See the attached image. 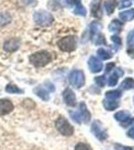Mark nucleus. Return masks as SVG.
<instances>
[{"label":"nucleus","mask_w":134,"mask_h":150,"mask_svg":"<svg viewBox=\"0 0 134 150\" xmlns=\"http://www.w3.org/2000/svg\"><path fill=\"white\" fill-rule=\"evenodd\" d=\"M132 2L131 0H120V3H119V8L122 9V8H126V7H129L131 6Z\"/></svg>","instance_id":"29"},{"label":"nucleus","mask_w":134,"mask_h":150,"mask_svg":"<svg viewBox=\"0 0 134 150\" xmlns=\"http://www.w3.org/2000/svg\"><path fill=\"white\" fill-rule=\"evenodd\" d=\"M76 2H77V0H67V3L71 4V5H72V4H75Z\"/></svg>","instance_id":"38"},{"label":"nucleus","mask_w":134,"mask_h":150,"mask_svg":"<svg viewBox=\"0 0 134 150\" xmlns=\"http://www.w3.org/2000/svg\"><path fill=\"white\" fill-rule=\"evenodd\" d=\"M63 99H64L65 103L68 106H71V107L76 106V97H75L74 92L70 88H67L64 90V92H63Z\"/></svg>","instance_id":"9"},{"label":"nucleus","mask_w":134,"mask_h":150,"mask_svg":"<svg viewBox=\"0 0 134 150\" xmlns=\"http://www.w3.org/2000/svg\"><path fill=\"white\" fill-rule=\"evenodd\" d=\"M106 98L108 99H112V100H115V99H118L121 96V92L119 90H111V91H107L105 93Z\"/></svg>","instance_id":"25"},{"label":"nucleus","mask_w":134,"mask_h":150,"mask_svg":"<svg viewBox=\"0 0 134 150\" xmlns=\"http://www.w3.org/2000/svg\"><path fill=\"white\" fill-rule=\"evenodd\" d=\"M128 136H129V137H131L132 139H134V127H132V128H131V129L128 131Z\"/></svg>","instance_id":"37"},{"label":"nucleus","mask_w":134,"mask_h":150,"mask_svg":"<svg viewBox=\"0 0 134 150\" xmlns=\"http://www.w3.org/2000/svg\"><path fill=\"white\" fill-rule=\"evenodd\" d=\"M111 40H112V42H114L115 43V45H121V39L118 37V36H116V35H113V36H111Z\"/></svg>","instance_id":"32"},{"label":"nucleus","mask_w":134,"mask_h":150,"mask_svg":"<svg viewBox=\"0 0 134 150\" xmlns=\"http://www.w3.org/2000/svg\"><path fill=\"white\" fill-rule=\"evenodd\" d=\"M88 66L90 68V71L93 72V73L100 72L102 70V68H103V64H102V62L94 56H91L89 58Z\"/></svg>","instance_id":"10"},{"label":"nucleus","mask_w":134,"mask_h":150,"mask_svg":"<svg viewBox=\"0 0 134 150\" xmlns=\"http://www.w3.org/2000/svg\"><path fill=\"white\" fill-rule=\"evenodd\" d=\"M119 17L122 19L123 21H128L134 19V9H130V10H126L119 13Z\"/></svg>","instance_id":"19"},{"label":"nucleus","mask_w":134,"mask_h":150,"mask_svg":"<svg viewBox=\"0 0 134 150\" xmlns=\"http://www.w3.org/2000/svg\"><path fill=\"white\" fill-rule=\"evenodd\" d=\"M101 43H105V40H104L103 35H100V39L98 38V40L96 41V44H101Z\"/></svg>","instance_id":"36"},{"label":"nucleus","mask_w":134,"mask_h":150,"mask_svg":"<svg viewBox=\"0 0 134 150\" xmlns=\"http://www.w3.org/2000/svg\"><path fill=\"white\" fill-rule=\"evenodd\" d=\"M25 1H26V2H28V3H29V2H30L31 0H25Z\"/></svg>","instance_id":"40"},{"label":"nucleus","mask_w":134,"mask_h":150,"mask_svg":"<svg viewBox=\"0 0 134 150\" xmlns=\"http://www.w3.org/2000/svg\"><path fill=\"white\" fill-rule=\"evenodd\" d=\"M100 3H101V0H93V1L91 2V6H90L92 16H94V17H96V18L101 17L102 11H101Z\"/></svg>","instance_id":"13"},{"label":"nucleus","mask_w":134,"mask_h":150,"mask_svg":"<svg viewBox=\"0 0 134 150\" xmlns=\"http://www.w3.org/2000/svg\"><path fill=\"white\" fill-rule=\"evenodd\" d=\"M133 43H134V29L131 32H129V34L127 36V44L132 45Z\"/></svg>","instance_id":"31"},{"label":"nucleus","mask_w":134,"mask_h":150,"mask_svg":"<svg viewBox=\"0 0 134 150\" xmlns=\"http://www.w3.org/2000/svg\"><path fill=\"white\" fill-rule=\"evenodd\" d=\"M95 82H96V84L97 85H99L100 87H104L105 86V84H106V78H105V76H97V77H95Z\"/></svg>","instance_id":"27"},{"label":"nucleus","mask_w":134,"mask_h":150,"mask_svg":"<svg viewBox=\"0 0 134 150\" xmlns=\"http://www.w3.org/2000/svg\"><path fill=\"white\" fill-rule=\"evenodd\" d=\"M69 114L71 116V118L74 120L75 122L77 123H81L82 120H81V117H80L79 113L78 112H74V111H69Z\"/></svg>","instance_id":"28"},{"label":"nucleus","mask_w":134,"mask_h":150,"mask_svg":"<svg viewBox=\"0 0 134 150\" xmlns=\"http://www.w3.org/2000/svg\"><path fill=\"white\" fill-rule=\"evenodd\" d=\"M113 67H115V63H113V62H111V63H108L106 65V73H108V72H110L111 70H112V68Z\"/></svg>","instance_id":"34"},{"label":"nucleus","mask_w":134,"mask_h":150,"mask_svg":"<svg viewBox=\"0 0 134 150\" xmlns=\"http://www.w3.org/2000/svg\"><path fill=\"white\" fill-rule=\"evenodd\" d=\"M69 82L75 88H80L85 82V76L81 70H74L69 74Z\"/></svg>","instance_id":"5"},{"label":"nucleus","mask_w":134,"mask_h":150,"mask_svg":"<svg viewBox=\"0 0 134 150\" xmlns=\"http://www.w3.org/2000/svg\"><path fill=\"white\" fill-rule=\"evenodd\" d=\"M74 13L75 14H78V15H81V16H85V15H86V9H85L84 7L82 6L80 0H77V2L75 3Z\"/></svg>","instance_id":"22"},{"label":"nucleus","mask_w":134,"mask_h":150,"mask_svg":"<svg viewBox=\"0 0 134 150\" xmlns=\"http://www.w3.org/2000/svg\"><path fill=\"white\" fill-rule=\"evenodd\" d=\"M122 22H120L119 20H116V19H114V20L111 21L110 25H109V30L112 31V32H120L121 29H122Z\"/></svg>","instance_id":"18"},{"label":"nucleus","mask_w":134,"mask_h":150,"mask_svg":"<svg viewBox=\"0 0 134 150\" xmlns=\"http://www.w3.org/2000/svg\"><path fill=\"white\" fill-rule=\"evenodd\" d=\"M103 105L105 107V109L112 111V110H115L118 107L119 103L115 100H103Z\"/></svg>","instance_id":"20"},{"label":"nucleus","mask_w":134,"mask_h":150,"mask_svg":"<svg viewBox=\"0 0 134 150\" xmlns=\"http://www.w3.org/2000/svg\"><path fill=\"white\" fill-rule=\"evenodd\" d=\"M128 53H129V55H130V56L134 57V48H132V49H131V50H129Z\"/></svg>","instance_id":"39"},{"label":"nucleus","mask_w":134,"mask_h":150,"mask_svg":"<svg viewBox=\"0 0 134 150\" xmlns=\"http://www.w3.org/2000/svg\"><path fill=\"white\" fill-rule=\"evenodd\" d=\"M33 18H34V21L37 25H40V26H49L52 24L53 20V16L51 15L50 13L46 11H36L33 15Z\"/></svg>","instance_id":"2"},{"label":"nucleus","mask_w":134,"mask_h":150,"mask_svg":"<svg viewBox=\"0 0 134 150\" xmlns=\"http://www.w3.org/2000/svg\"><path fill=\"white\" fill-rule=\"evenodd\" d=\"M19 46H20V40H19L18 38H11V39H8V40H6L3 44L4 50L10 53L16 51L19 48Z\"/></svg>","instance_id":"8"},{"label":"nucleus","mask_w":134,"mask_h":150,"mask_svg":"<svg viewBox=\"0 0 134 150\" xmlns=\"http://www.w3.org/2000/svg\"><path fill=\"white\" fill-rule=\"evenodd\" d=\"M104 6H105V10L107 14L111 15L113 13V11L115 10V7L117 6V1L116 0H107L104 3Z\"/></svg>","instance_id":"16"},{"label":"nucleus","mask_w":134,"mask_h":150,"mask_svg":"<svg viewBox=\"0 0 134 150\" xmlns=\"http://www.w3.org/2000/svg\"><path fill=\"white\" fill-rule=\"evenodd\" d=\"M101 29V24L99 22H96V21H94V22H92L90 24L89 26V33H90V37H93V36L96 34L97 32H98L99 30Z\"/></svg>","instance_id":"21"},{"label":"nucleus","mask_w":134,"mask_h":150,"mask_svg":"<svg viewBox=\"0 0 134 150\" xmlns=\"http://www.w3.org/2000/svg\"><path fill=\"white\" fill-rule=\"evenodd\" d=\"M121 88L124 89V90H127V89H134V79H132V78L124 79L123 82L121 83Z\"/></svg>","instance_id":"23"},{"label":"nucleus","mask_w":134,"mask_h":150,"mask_svg":"<svg viewBox=\"0 0 134 150\" xmlns=\"http://www.w3.org/2000/svg\"><path fill=\"white\" fill-rule=\"evenodd\" d=\"M12 17L9 13H6V12H1L0 13V27H3V26L7 25L11 22Z\"/></svg>","instance_id":"17"},{"label":"nucleus","mask_w":134,"mask_h":150,"mask_svg":"<svg viewBox=\"0 0 134 150\" xmlns=\"http://www.w3.org/2000/svg\"><path fill=\"white\" fill-rule=\"evenodd\" d=\"M34 92H35V94L38 96V97H40L42 99V100H44V101L49 100V94H48V91L43 88V87H41V86L36 87V88L34 89Z\"/></svg>","instance_id":"15"},{"label":"nucleus","mask_w":134,"mask_h":150,"mask_svg":"<svg viewBox=\"0 0 134 150\" xmlns=\"http://www.w3.org/2000/svg\"><path fill=\"white\" fill-rule=\"evenodd\" d=\"M13 103L8 99H1L0 100V115H6L13 110Z\"/></svg>","instance_id":"11"},{"label":"nucleus","mask_w":134,"mask_h":150,"mask_svg":"<svg viewBox=\"0 0 134 150\" xmlns=\"http://www.w3.org/2000/svg\"><path fill=\"white\" fill-rule=\"evenodd\" d=\"M114 118H115L117 121L121 122L123 127L128 126L129 124H131V122L133 121V117H131V115L129 114L126 111H120V112H117L115 115H114Z\"/></svg>","instance_id":"7"},{"label":"nucleus","mask_w":134,"mask_h":150,"mask_svg":"<svg viewBox=\"0 0 134 150\" xmlns=\"http://www.w3.org/2000/svg\"><path fill=\"white\" fill-rule=\"evenodd\" d=\"M52 60V55L50 54L48 51H38L33 53L32 55H30L29 57V61L31 62V64L34 65L35 67H43L45 65H47L49 62Z\"/></svg>","instance_id":"1"},{"label":"nucleus","mask_w":134,"mask_h":150,"mask_svg":"<svg viewBox=\"0 0 134 150\" xmlns=\"http://www.w3.org/2000/svg\"><path fill=\"white\" fill-rule=\"evenodd\" d=\"M124 72L121 71L120 69H116L115 71H114L113 74L110 75V77L108 78V85L109 86H115L116 84H117L118 82V78L119 76H122Z\"/></svg>","instance_id":"14"},{"label":"nucleus","mask_w":134,"mask_h":150,"mask_svg":"<svg viewBox=\"0 0 134 150\" xmlns=\"http://www.w3.org/2000/svg\"><path fill=\"white\" fill-rule=\"evenodd\" d=\"M114 147H115L117 150H132L131 147H128V146H122V145L120 144H115L114 145Z\"/></svg>","instance_id":"33"},{"label":"nucleus","mask_w":134,"mask_h":150,"mask_svg":"<svg viewBox=\"0 0 134 150\" xmlns=\"http://www.w3.org/2000/svg\"><path fill=\"white\" fill-rule=\"evenodd\" d=\"M75 150H92V149L85 143H78L75 146Z\"/></svg>","instance_id":"30"},{"label":"nucleus","mask_w":134,"mask_h":150,"mask_svg":"<svg viewBox=\"0 0 134 150\" xmlns=\"http://www.w3.org/2000/svg\"><path fill=\"white\" fill-rule=\"evenodd\" d=\"M59 49L65 52H71L76 48V38L74 36H67V37L61 38L57 42Z\"/></svg>","instance_id":"4"},{"label":"nucleus","mask_w":134,"mask_h":150,"mask_svg":"<svg viewBox=\"0 0 134 150\" xmlns=\"http://www.w3.org/2000/svg\"><path fill=\"white\" fill-rule=\"evenodd\" d=\"M5 91H6V92H8V93H11V94H13V93H22L23 92L20 88H18L16 85H13V84H8V85L6 86V88H5Z\"/></svg>","instance_id":"26"},{"label":"nucleus","mask_w":134,"mask_h":150,"mask_svg":"<svg viewBox=\"0 0 134 150\" xmlns=\"http://www.w3.org/2000/svg\"><path fill=\"white\" fill-rule=\"evenodd\" d=\"M45 84H46V85H48V86H46V87H47L49 91H54L55 90V88H54V86H53L52 83H50V82H45Z\"/></svg>","instance_id":"35"},{"label":"nucleus","mask_w":134,"mask_h":150,"mask_svg":"<svg viewBox=\"0 0 134 150\" xmlns=\"http://www.w3.org/2000/svg\"><path fill=\"white\" fill-rule=\"evenodd\" d=\"M97 54H98V56L103 60L110 59V58L112 57L111 53L109 51H107L106 49H104V48H99V49L97 50Z\"/></svg>","instance_id":"24"},{"label":"nucleus","mask_w":134,"mask_h":150,"mask_svg":"<svg viewBox=\"0 0 134 150\" xmlns=\"http://www.w3.org/2000/svg\"><path fill=\"white\" fill-rule=\"evenodd\" d=\"M91 131L99 140L103 141L107 138V132L103 127L101 126V123L99 121H94L91 125Z\"/></svg>","instance_id":"6"},{"label":"nucleus","mask_w":134,"mask_h":150,"mask_svg":"<svg viewBox=\"0 0 134 150\" xmlns=\"http://www.w3.org/2000/svg\"><path fill=\"white\" fill-rule=\"evenodd\" d=\"M79 115L80 117H81V120L83 121L84 123H88L90 118H91V114H90V112L88 111L86 107V104L84 102H80L79 104Z\"/></svg>","instance_id":"12"},{"label":"nucleus","mask_w":134,"mask_h":150,"mask_svg":"<svg viewBox=\"0 0 134 150\" xmlns=\"http://www.w3.org/2000/svg\"><path fill=\"white\" fill-rule=\"evenodd\" d=\"M55 125L58 131L61 133L62 135H64V136H71L73 134V132H74V129H73V127L71 126V124H70L64 117L58 118V119L56 120Z\"/></svg>","instance_id":"3"}]
</instances>
